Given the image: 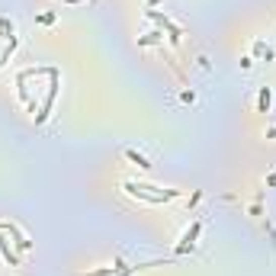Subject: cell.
<instances>
[{"mask_svg": "<svg viewBox=\"0 0 276 276\" xmlns=\"http://www.w3.org/2000/svg\"><path fill=\"white\" fill-rule=\"evenodd\" d=\"M122 189L128 196H135L142 202H151V205H161V202H170V199L183 196V189H164V186H151V183H135V180H125Z\"/></svg>", "mask_w": 276, "mask_h": 276, "instance_id": "1", "label": "cell"}, {"mask_svg": "<svg viewBox=\"0 0 276 276\" xmlns=\"http://www.w3.org/2000/svg\"><path fill=\"white\" fill-rule=\"evenodd\" d=\"M0 231H7V238H13V247H16L20 254L32 247V241L26 238V235H23V228H20V225H13V222H0Z\"/></svg>", "mask_w": 276, "mask_h": 276, "instance_id": "2", "label": "cell"}, {"mask_svg": "<svg viewBox=\"0 0 276 276\" xmlns=\"http://www.w3.org/2000/svg\"><path fill=\"white\" fill-rule=\"evenodd\" d=\"M199 235H202V222L196 219L193 225H189V228L183 231V238H180V244H177V254H186V251H193V247H196V238H199Z\"/></svg>", "mask_w": 276, "mask_h": 276, "instance_id": "3", "label": "cell"}, {"mask_svg": "<svg viewBox=\"0 0 276 276\" xmlns=\"http://www.w3.org/2000/svg\"><path fill=\"white\" fill-rule=\"evenodd\" d=\"M0 257H4L10 266H20V251L7 241V231H0Z\"/></svg>", "mask_w": 276, "mask_h": 276, "instance_id": "4", "label": "cell"}, {"mask_svg": "<svg viewBox=\"0 0 276 276\" xmlns=\"http://www.w3.org/2000/svg\"><path fill=\"white\" fill-rule=\"evenodd\" d=\"M270 103H273L270 87H260V97H257V109H260V113H270Z\"/></svg>", "mask_w": 276, "mask_h": 276, "instance_id": "5", "label": "cell"}, {"mask_svg": "<svg viewBox=\"0 0 276 276\" xmlns=\"http://www.w3.org/2000/svg\"><path fill=\"white\" fill-rule=\"evenodd\" d=\"M125 158L132 161V164H138V167H142V170H148V167H151V164H148V158H145V154H138V151H132V148L125 151Z\"/></svg>", "mask_w": 276, "mask_h": 276, "instance_id": "6", "label": "cell"}, {"mask_svg": "<svg viewBox=\"0 0 276 276\" xmlns=\"http://www.w3.org/2000/svg\"><path fill=\"white\" fill-rule=\"evenodd\" d=\"M161 39V32H148V36H145V39H138V45H154V42H158Z\"/></svg>", "mask_w": 276, "mask_h": 276, "instance_id": "7", "label": "cell"}, {"mask_svg": "<svg viewBox=\"0 0 276 276\" xmlns=\"http://www.w3.org/2000/svg\"><path fill=\"white\" fill-rule=\"evenodd\" d=\"M180 100H183V103H193L196 93H193V90H183V93H180Z\"/></svg>", "mask_w": 276, "mask_h": 276, "instance_id": "8", "label": "cell"}, {"mask_svg": "<svg viewBox=\"0 0 276 276\" xmlns=\"http://www.w3.org/2000/svg\"><path fill=\"white\" fill-rule=\"evenodd\" d=\"M64 4H81V0H64Z\"/></svg>", "mask_w": 276, "mask_h": 276, "instance_id": "9", "label": "cell"}]
</instances>
